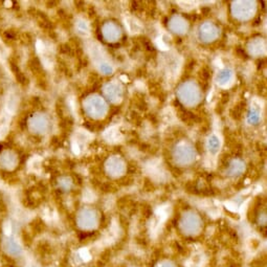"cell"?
<instances>
[{"label":"cell","mask_w":267,"mask_h":267,"mask_svg":"<svg viewBox=\"0 0 267 267\" xmlns=\"http://www.w3.org/2000/svg\"><path fill=\"white\" fill-rule=\"evenodd\" d=\"M248 49L252 56L260 57L266 51V42L262 38H255L249 43Z\"/></svg>","instance_id":"cell-12"},{"label":"cell","mask_w":267,"mask_h":267,"mask_svg":"<svg viewBox=\"0 0 267 267\" xmlns=\"http://www.w3.org/2000/svg\"><path fill=\"white\" fill-rule=\"evenodd\" d=\"M33 267H36V266H33Z\"/></svg>","instance_id":"cell-24"},{"label":"cell","mask_w":267,"mask_h":267,"mask_svg":"<svg viewBox=\"0 0 267 267\" xmlns=\"http://www.w3.org/2000/svg\"><path fill=\"white\" fill-rule=\"evenodd\" d=\"M198 34L201 41L209 43V42L215 41L219 37L220 30L216 24L212 22H205L204 24L200 25Z\"/></svg>","instance_id":"cell-8"},{"label":"cell","mask_w":267,"mask_h":267,"mask_svg":"<svg viewBox=\"0 0 267 267\" xmlns=\"http://www.w3.org/2000/svg\"><path fill=\"white\" fill-rule=\"evenodd\" d=\"M78 27H79V30L82 31V33H87L89 29L88 24L86 22H84V21H81V22L78 23Z\"/></svg>","instance_id":"cell-21"},{"label":"cell","mask_w":267,"mask_h":267,"mask_svg":"<svg viewBox=\"0 0 267 267\" xmlns=\"http://www.w3.org/2000/svg\"><path fill=\"white\" fill-rule=\"evenodd\" d=\"M168 25H169L170 30L173 31V33L177 35L186 34L189 30L188 21L184 17H181L180 15H174L173 17H171Z\"/></svg>","instance_id":"cell-11"},{"label":"cell","mask_w":267,"mask_h":267,"mask_svg":"<svg viewBox=\"0 0 267 267\" xmlns=\"http://www.w3.org/2000/svg\"><path fill=\"white\" fill-rule=\"evenodd\" d=\"M30 126L33 128L34 131L37 132H44L47 129L48 122L47 119L43 115H37L34 116L33 120L30 122Z\"/></svg>","instance_id":"cell-14"},{"label":"cell","mask_w":267,"mask_h":267,"mask_svg":"<svg viewBox=\"0 0 267 267\" xmlns=\"http://www.w3.org/2000/svg\"><path fill=\"white\" fill-rule=\"evenodd\" d=\"M100 69L105 74H109L113 70V68L111 67V65H110V64H108V63H102L101 65H100Z\"/></svg>","instance_id":"cell-19"},{"label":"cell","mask_w":267,"mask_h":267,"mask_svg":"<svg viewBox=\"0 0 267 267\" xmlns=\"http://www.w3.org/2000/svg\"><path fill=\"white\" fill-rule=\"evenodd\" d=\"M208 147L211 153L216 154L220 148V140L217 135H211L208 141Z\"/></svg>","instance_id":"cell-16"},{"label":"cell","mask_w":267,"mask_h":267,"mask_svg":"<svg viewBox=\"0 0 267 267\" xmlns=\"http://www.w3.org/2000/svg\"><path fill=\"white\" fill-rule=\"evenodd\" d=\"M6 267H14V266H6Z\"/></svg>","instance_id":"cell-22"},{"label":"cell","mask_w":267,"mask_h":267,"mask_svg":"<svg viewBox=\"0 0 267 267\" xmlns=\"http://www.w3.org/2000/svg\"><path fill=\"white\" fill-rule=\"evenodd\" d=\"M100 214L93 208H82L76 217L77 227L83 232H91L100 224Z\"/></svg>","instance_id":"cell-3"},{"label":"cell","mask_w":267,"mask_h":267,"mask_svg":"<svg viewBox=\"0 0 267 267\" xmlns=\"http://www.w3.org/2000/svg\"><path fill=\"white\" fill-rule=\"evenodd\" d=\"M104 93L106 98L113 104L120 103L123 99V88L120 84L111 82L107 83L104 86Z\"/></svg>","instance_id":"cell-9"},{"label":"cell","mask_w":267,"mask_h":267,"mask_svg":"<svg viewBox=\"0 0 267 267\" xmlns=\"http://www.w3.org/2000/svg\"><path fill=\"white\" fill-rule=\"evenodd\" d=\"M257 9V4L255 1H234L232 4L233 16L241 21L251 19Z\"/></svg>","instance_id":"cell-6"},{"label":"cell","mask_w":267,"mask_h":267,"mask_svg":"<svg viewBox=\"0 0 267 267\" xmlns=\"http://www.w3.org/2000/svg\"><path fill=\"white\" fill-rule=\"evenodd\" d=\"M105 168L107 174L111 177H120L126 172V164L121 156H112L108 158Z\"/></svg>","instance_id":"cell-7"},{"label":"cell","mask_w":267,"mask_h":267,"mask_svg":"<svg viewBox=\"0 0 267 267\" xmlns=\"http://www.w3.org/2000/svg\"><path fill=\"white\" fill-rule=\"evenodd\" d=\"M260 267H266V266H265V265H264V266H260Z\"/></svg>","instance_id":"cell-23"},{"label":"cell","mask_w":267,"mask_h":267,"mask_svg":"<svg viewBox=\"0 0 267 267\" xmlns=\"http://www.w3.org/2000/svg\"><path fill=\"white\" fill-rule=\"evenodd\" d=\"M173 157L175 163L178 166L186 167L194 163L196 153L192 145H190L187 142H180L174 148Z\"/></svg>","instance_id":"cell-5"},{"label":"cell","mask_w":267,"mask_h":267,"mask_svg":"<svg viewBox=\"0 0 267 267\" xmlns=\"http://www.w3.org/2000/svg\"><path fill=\"white\" fill-rule=\"evenodd\" d=\"M60 187H61V189L65 190V191L69 190V189H70V187H71V183H70V180H69V179H67V178H64V179H62V180H61V183H60Z\"/></svg>","instance_id":"cell-20"},{"label":"cell","mask_w":267,"mask_h":267,"mask_svg":"<svg viewBox=\"0 0 267 267\" xmlns=\"http://www.w3.org/2000/svg\"><path fill=\"white\" fill-rule=\"evenodd\" d=\"M177 98L186 106H196L201 101L200 88L193 81L185 82L177 88Z\"/></svg>","instance_id":"cell-2"},{"label":"cell","mask_w":267,"mask_h":267,"mask_svg":"<svg viewBox=\"0 0 267 267\" xmlns=\"http://www.w3.org/2000/svg\"><path fill=\"white\" fill-rule=\"evenodd\" d=\"M234 78V72L230 68H224L218 72L217 76V83L220 85V86H228L229 84L232 83Z\"/></svg>","instance_id":"cell-15"},{"label":"cell","mask_w":267,"mask_h":267,"mask_svg":"<svg viewBox=\"0 0 267 267\" xmlns=\"http://www.w3.org/2000/svg\"><path fill=\"white\" fill-rule=\"evenodd\" d=\"M84 110L92 119L99 120L106 115L108 111V106L100 95L91 94L84 101Z\"/></svg>","instance_id":"cell-4"},{"label":"cell","mask_w":267,"mask_h":267,"mask_svg":"<svg viewBox=\"0 0 267 267\" xmlns=\"http://www.w3.org/2000/svg\"><path fill=\"white\" fill-rule=\"evenodd\" d=\"M102 34L104 38L109 42H115L122 37L121 27L112 21L106 22L102 27Z\"/></svg>","instance_id":"cell-10"},{"label":"cell","mask_w":267,"mask_h":267,"mask_svg":"<svg viewBox=\"0 0 267 267\" xmlns=\"http://www.w3.org/2000/svg\"><path fill=\"white\" fill-rule=\"evenodd\" d=\"M260 121V112L256 108H252L248 114V122L252 125L258 124Z\"/></svg>","instance_id":"cell-17"},{"label":"cell","mask_w":267,"mask_h":267,"mask_svg":"<svg viewBox=\"0 0 267 267\" xmlns=\"http://www.w3.org/2000/svg\"><path fill=\"white\" fill-rule=\"evenodd\" d=\"M178 227L180 232L188 237H194L199 235L204 229V221L194 211H187L181 215Z\"/></svg>","instance_id":"cell-1"},{"label":"cell","mask_w":267,"mask_h":267,"mask_svg":"<svg viewBox=\"0 0 267 267\" xmlns=\"http://www.w3.org/2000/svg\"><path fill=\"white\" fill-rule=\"evenodd\" d=\"M245 171V164L241 159H234L229 165L226 173L230 177H236L241 175Z\"/></svg>","instance_id":"cell-13"},{"label":"cell","mask_w":267,"mask_h":267,"mask_svg":"<svg viewBox=\"0 0 267 267\" xmlns=\"http://www.w3.org/2000/svg\"><path fill=\"white\" fill-rule=\"evenodd\" d=\"M153 267H179L177 265V263L173 260L171 259H168V258H163L158 260L154 265Z\"/></svg>","instance_id":"cell-18"}]
</instances>
